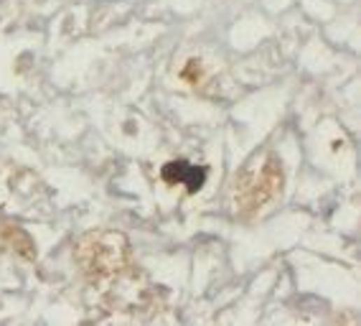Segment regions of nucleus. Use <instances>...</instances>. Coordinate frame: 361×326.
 <instances>
[{
	"label": "nucleus",
	"mask_w": 361,
	"mask_h": 326,
	"mask_svg": "<svg viewBox=\"0 0 361 326\" xmlns=\"http://www.w3.org/2000/svg\"><path fill=\"white\" fill-rule=\"evenodd\" d=\"M163 178L168 184H186L188 192H199L206 181V171L196 169L186 161H171L168 166H163Z\"/></svg>",
	"instance_id": "1"
}]
</instances>
